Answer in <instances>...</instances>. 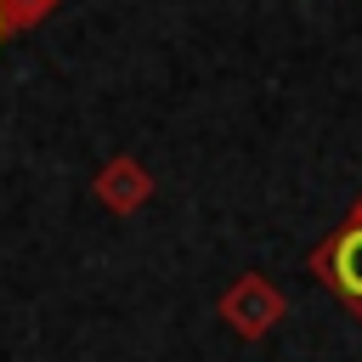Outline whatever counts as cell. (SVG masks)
I'll list each match as a JSON object with an SVG mask.
<instances>
[{"mask_svg": "<svg viewBox=\"0 0 362 362\" xmlns=\"http://www.w3.org/2000/svg\"><path fill=\"white\" fill-rule=\"evenodd\" d=\"M102 192H107V204H141L147 198V175L136 170V164H113L107 175H102Z\"/></svg>", "mask_w": 362, "mask_h": 362, "instance_id": "3", "label": "cell"}, {"mask_svg": "<svg viewBox=\"0 0 362 362\" xmlns=\"http://www.w3.org/2000/svg\"><path fill=\"white\" fill-rule=\"evenodd\" d=\"M226 311L238 317V328H243V334H260V328H266V322L283 311V300H277V294H266L260 283H243V288L226 300Z\"/></svg>", "mask_w": 362, "mask_h": 362, "instance_id": "2", "label": "cell"}, {"mask_svg": "<svg viewBox=\"0 0 362 362\" xmlns=\"http://www.w3.org/2000/svg\"><path fill=\"white\" fill-rule=\"evenodd\" d=\"M6 34H11V23H6V11H0V40H6Z\"/></svg>", "mask_w": 362, "mask_h": 362, "instance_id": "5", "label": "cell"}, {"mask_svg": "<svg viewBox=\"0 0 362 362\" xmlns=\"http://www.w3.org/2000/svg\"><path fill=\"white\" fill-rule=\"evenodd\" d=\"M57 6H62V0H0V11H6L11 28H40Z\"/></svg>", "mask_w": 362, "mask_h": 362, "instance_id": "4", "label": "cell"}, {"mask_svg": "<svg viewBox=\"0 0 362 362\" xmlns=\"http://www.w3.org/2000/svg\"><path fill=\"white\" fill-rule=\"evenodd\" d=\"M311 266H317V277H322V283L362 317V209H356V215H351V221L311 255Z\"/></svg>", "mask_w": 362, "mask_h": 362, "instance_id": "1", "label": "cell"}]
</instances>
